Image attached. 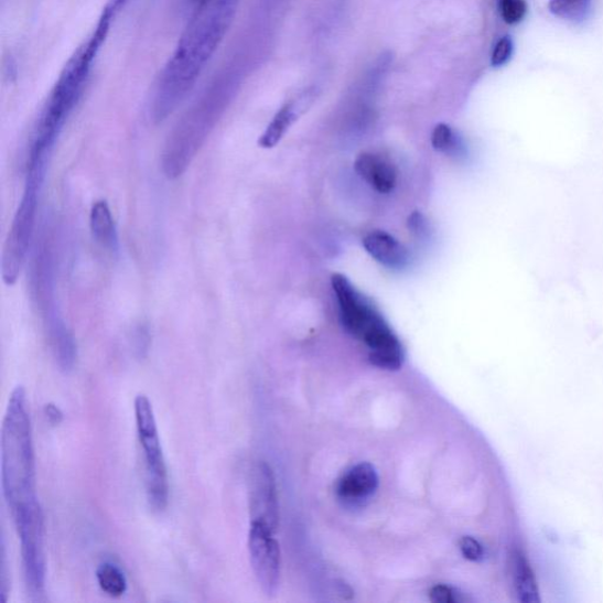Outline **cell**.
Wrapping results in <instances>:
<instances>
[{
	"instance_id": "7a4b0ae2",
	"label": "cell",
	"mask_w": 603,
	"mask_h": 603,
	"mask_svg": "<svg viewBox=\"0 0 603 603\" xmlns=\"http://www.w3.org/2000/svg\"><path fill=\"white\" fill-rule=\"evenodd\" d=\"M122 11L108 0L88 40L82 43L65 64L34 129L29 153L50 157L67 118L82 98L101 46L108 40L112 23Z\"/></svg>"
},
{
	"instance_id": "8992f818",
	"label": "cell",
	"mask_w": 603,
	"mask_h": 603,
	"mask_svg": "<svg viewBox=\"0 0 603 603\" xmlns=\"http://www.w3.org/2000/svg\"><path fill=\"white\" fill-rule=\"evenodd\" d=\"M134 419L144 457L147 502L152 512L162 513L169 504V475L157 418L144 394L136 396Z\"/></svg>"
},
{
	"instance_id": "4fadbf2b",
	"label": "cell",
	"mask_w": 603,
	"mask_h": 603,
	"mask_svg": "<svg viewBox=\"0 0 603 603\" xmlns=\"http://www.w3.org/2000/svg\"><path fill=\"white\" fill-rule=\"evenodd\" d=\"M354 168L356 174L378 194L388 195L398 185V168L381 153L364 152L358 154Z\"/></svg>"
},
{
	"instance_id": "5bb4252c",
	"label": "cell",
	"mask_w": 603,
	"mask_h": 603,
	"mask_svg": "<svg viewBox=\"0 0 603 603\" xmlns=\"http://www.w3.org/2000/svg\"><path fill=\"white\" fill-rule=\"evenodd\" d=\"M378 476L369 463H359L344 474L337 484V495L344 504L364 505L376 493Z\"/></svg>"
},
{
	"instance_id": "e0dca14e",
	"label": "cell",
	"mask_w": 603,
	"mask_h": 603,
	"mask_svg": "<svg viewBox=\"0 0 603 603\" xmlns=\"http://www.w3.org/2000/svg\"><path fill=\"white\" fill-rule=\"evenodd\" d=\"M90 227L99 245L112 251L118 249V236L115 220L107 201H97L90 214Z\"/></svg>"
},
{
	"instance_id": "6da1fadb",
	"label": "cell",
	"mask_w": 603,
	"mask_h": 603,
	"mask_svg": "<svg viewBox=\"0 0 603 603\" xmlns=\"http://www.w3.org/2000/svg\"><path fill=\"white\" fill-rule=\"evenodd\" d=\"M239 0H206L191 20L165 64L150 100L154 123H162L195 88L229 31Z\"/></svg>"
},
{
	"instance_id": "d4e9b609",
	"label": "cell",
	"mask_w": 603,
	"mask_h": 603,
	"mask_svg": "<svg viewBox=\"0 0 603 603\" xmlns=\"http://www.w3.org/2000/svg\"><path fill=\"white\" fill-rule=\"evenodd\" d=\"M136 354L140 357L147 355L150 346V333L146 324H138L132 334Z\"/></svg>"
},
{
	"instance_id": "277c9868",
	"label": "cell",
	"mask_w": 603,
	"mask_h": 603,
	"mask_svg": "<svg viewBox=\"0 0 603 603\" xmlns=\"http://www.w3.org/2000/svg\"><path fill=\"white\" fill-rule=\"evenodd\" d=\"M332 288L343 329L365 344L372 365L399 370L405 362L402 343L380 310L342 273L332 276Z\"/></svg>"
},
{
	"instance_id": "ac0fdd59",
	"label": "cell",
	"mask_w": 603,
	"mask_h": 603,
	"mask_svg": "<svg viewBox=\"0 0 603 603\" xmlns=\"http://www.w3.org/2000/svg\"><path fill=\"white\" fill-rule=\"evenodd\" d=\"M96 578L100 590L112 597H120L128 591L126 574L111 562L101 563L97 568Z\"/></svg>"
},
{
	"instance_id": "52a82bcc",
	"label": "cell",
	"mask_w": 603,
	"mask_h": 603,
	"mask_svg": "<svg viewBox=\"0 0 603 603\" xmlns=\"http://www.w3.org/2000/svg\"><path fill=\"white\" fill-rule=\"evenodd\" d=\"M44 168H28L24 194L17 209L8 234L2 276L7 286H13L22 271L31 246L39 211V202L45 179Z\"/></svg>"
},
{
	"instance_id": "2e32d148",
	"label": "cell",
	"mask_w": 603,
	"mask_h": 603,
	"mask_svg": "<svg viewBox=\"0 0 603 603\" xmlns=\"http://www.w3.org/2000/svg\"><path fill=\"white\" fill-rule=\"evenodd\" d=\"M512 577L516 594L521 602L538 603L540 601L537 580L525 554L519 550H515L512 556Z\"/></svg>"
},
{
	"instance_id": "cb8c5ba5",
	"label": "cell",
	"mask_w": 603,
	"mask_h": 603,
	"mask_svg": "<svg viewBox=\"0 0 603 603\" xmlns=\"http://www.w3.org/2000/svg\"><path fill=\"white\" fill-rule=\"evenodd\" d=\"M512 54L513 42L510 37L506 36L496 43L492 55V65L496 67L505 65L510 60Z\"/></svg>"
},
{
	"instance_id": "7c38bea8",
	"label": "cell",
	"mask_w": 603,
	"mask_h": 603,
	"mask_svg": "<svg viewBox=\"0 0 603 603\" xmlns=\"http://www.w3.org/2000/svg\"><path fill=\"white\" fill-rule=\"evenodd\" d=\"M315 97L316 91L308 89L287 101L271 119L260 140H258V146L263 149H272L278 146L297 120L313 106Z\"/></svg>"
},
{
	"instance_id": "7402d4cb",
	"label": "cell",
	"mask_w": 603,
	"mask_h": 603,
	"mask_svg": "<svg viewBox=\"0 0 603 603\" xmlns=\"http://www.w3.org/2000/svg\"><path fill=\"white\" fill-rule=\"evenodd\" d=\"M429 599L434 603H460L469 601V599L464 597L459 591L445 584L434 585L429 592Z\"/></svg>"
},
{
	"instance_id": "ffe728a7",
	"label": "cell",
	"mask_w": 603,
	"mask_h": 603,
	"mask_svg": "<svg viewBox=\"0 0 603 603\" xmlns=\"http://www.w3.org/2000/svg\"><path fill=\"white\" fill-rule=\"evenodd\" d=\"M432 146L435 150L446 154L459 153L461 150L457 134L450 126L444 123L437 126L433 130Z\"/></svg>"
},
{
	"instance_id": "3957f363",
	"label": "cell",
	"mask_w": 603,
	"mask_h": 603,
	"mask_svg": "<svg viewBox=\"0 0 603 603\" xmlns=\"http://www.w3.org/2000/svg\"><path fill=\"white\" fill-rule=\"evenodd\" d=\"M0 459L3 495L12 518L40 507L36 457L23 386H17L10 395L0 440Z\"/></svg>"
},
{
	"instance_id": "5b68a950",
	"label": "cell",
	"mask_w": 603,
	"mask_h": 603,
	"mask_svg": "<svg viewBox=\"0 0 603 603\" xmlns=\"http://www.w3.org/2000/svg\"><path fill=\"white\" fill-rule=\"evenodd\" d=\"M226 106L222 93L206 95L171 132L162 152V169L169 180L181 177L218 122Z\"/></svg>"
},
{
	"instance_id": "603a6c76",
	"label": "cell",
	"mask_w": 603,
	"mask_h": 603,
	"mask_svg": "<svg viewBox=\"0 0 603 603\" xmlns=\"http://www.w3.org/2000/svg\"><path fill=\"white\" fill-rule=\"evenodd\" d=\"M460 549L464 558L471 561H481L485 558V548L471 537H464L460 541Z\"/></svg>"
},
{
	"instance_id": "9c48e42d",
	"label": "cell",
	"mask_w": 603,
	"mask_h": 603,
	"mask_svg": "<svg viewBox=\"0 0 603 603\" xmlns=\"http://www.w3.org/2000/svg\"><path fill=\"white\" fill-rule=\"evenodd\" d=\"M13 523L21 540L25 588L31 599L37 601L44 595L46 575L43 510H33Z\"/></svg>"
},
{
	"instance_id": "4316f807",
	"label": "cell",
	"mask_w": 603,
	"mask_h": 603,
	"mask_svg": "<svg viewBox=\"0 0 603 603\" xmlns=\"http://www.w3.org/2000/svg\"><path fill=\"white\" fill-rule=\"evenodd\" d=\"M204 2H206V0H184V4L192 11L202 6Z\"/></svg>"
},
{
	"instance_id": "484cf974",
	"label": "cell",
	"mask_w": 603,
	"mask_h": 603,
	"mask_svg": "<svg viewBox=\"0 0 603 603\" xmlns=\"http://www.w3.org/2000/svg\"><path fill=\"white\" fill-rule=\"evenodd\" d=\"M47 421L53 426H58L63 421L62 410L54 403H47L44 408Z\"/></svg>"
},
{
	"instance_id": "30bf717a",
	"label": "cell",
	"mask_w": 603,
	"mask_h": 603,
	"mask_svg": "<svg viewBox=\"0 0 603 603\" xmlns=\"http://www.w3.org/2000/svg\"><path fill=\"white\" fill-rule=\"evenodd\" d=\"M274 532L260 524H251L249 553L254 574L266 595L278 592L281 578V549Z\"/></svg>"
},
{
	"instance_id": "d6986e66",
	"label": "cell",
	"mask_w": 603,
	"mask_h": 603,
	"mask_svg": "<svg viewBox=\"0 0 603 603\" xmlns=\"http://www.w3.org/2000/svg\"><path fill=\"white\" fill-rule=\"evenodd\" d=\"M591 0H549L551 13L567 21H581L588 14Z\"/></svg>"
},
{
	"instance_id": "8fae6325",
	"label": "cell",
	"mask_w": 603,
	"mask_h": 603,
	"mask_svg": "<svg viewBox=\"0 0 603 603\" xmlns=\"http://www.w3.org/2000/svg\"><path fill=\"white\" fill-rule=\"evenodd\" d=\"M249 508L251 524H260L273 532L278 531L279 497L272 470L267 462L256 463L251 471Z\"/></svg>"
},
{
	"instance_id": "9a60e30c",
	"label": "cell",
	"mask_w": 603,
	"mask_h": 603,
	"mask_svg": "<svg viewBox=\"0 0 603 603\" xmlns=\"http://www.w3.org/2000/svg\"><path fill=\"white\" fill-rule=\"evenodd\" d=\"M374 260L389 269H403L409 263L408 249L398 238L384 230H374L362 240Z\"/></svg>"
},
{
	"instance_id": "ba28073f",
	"label": "cell",
	"mask_w": 603,
	"mask_h": 603,
	"mask_svg": "<svg viewBox=\"0 0 603 603\" xmlns=\"http://www.w3.org/2000/svg\"><path fill=\"white\" fill-rule=\"evenodd\" d=\"M55 257L51 246L43 240L34 254L30 273V290L39 306L46 334L66 329L56 298Z\"/></svg>"
},
{
	"instance_id": "44dd1931",
	"label": "cell",
	"mask_w": 603,
	"mask_h": 603,
	"mask_svg": "<svg viewBox=\"0 0 603 603\" xmlns=\"http://www.w3.org/2000/svg\"><path fill=\"white\" fill-rule=\"evenodd\" d=\"M498 9L503 20L509 25L520 23L527 13L525 0H499Z\"/></svg>"
}]
</instances>
